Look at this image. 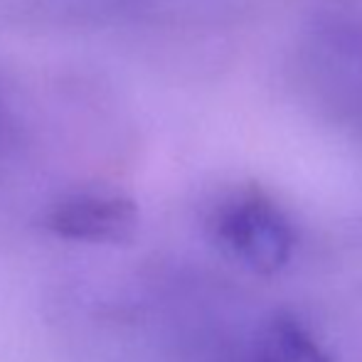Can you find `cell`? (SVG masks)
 <instances>
[{
	"label": "cell",
	"mask_w": 362,
	"mask_h": 362,
	"mask_svg": "<svg viewBox=\"0 0 362 362\" xmlns=\"http://www.w3.org/2000/svg\"><path fill=\"white\" fill-rule=\"evenodd\" d=\"M215 234L234 259L262 276L281 272L293 254L288 217L262 195H239L219 207Z\"/></svg>",
	"instance_id": "cell-1"
},
{
	"label": "cell",
	"mask_w": 362,
	"mask_h": 362,
	"mask_svg": "<svg viewBox=\"0 0 362 362\" xmlns=\"http://www.w3.org/2000/svg\"><path fill=\"white\" fill-rule=\"evenodd\" d=\"M139 207L121 192L84 190L67 195L49 207L45 224L57 237L76 242H131L139 232Z\"/></svg>",
	"instance_id": "cell-2"
},
{
	"label": "cell",
	"mask_w": 362,
	"mask_h": 362,
	"mask_svg": "<svg viewBox=\"0 0 362 362\" xmlns=\"http://www.w3.org/2000/svg\"><path fill=\"white\" fill-rule=\"evenodd\" d=\"M254 362H330L296 320L279 318L264 328Z\"/></svg>",
	"instance_id": "cell-3"
},
{
	"label": "cell",
	"mask_w": 362,
	"mask_h": 362,
	"mask_svg": "<svg viewBox=\"0 0 362 362\" xmlns=\"http://www.w3.org/2000/svg\"><path fill=\"white\" fill-rule=\"evenodd\" d=\"M0 121H3V99H0Z\"/></svg>",
	"instance_id": "cell-4"
}]
</instances>
